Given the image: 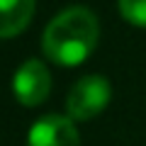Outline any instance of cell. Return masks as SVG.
<instances>
[{
	"label": "cell",
	"instance_id": "6da1fadb",
	"mask_svg": "<svg viewBox=\"0 0 146 146\" xmlns=\"http://www.w3.org/2000/svg\"><path fill=\"white\" fill-rule=\"evenodd\" d=\"M98 17L88 7H66L46 25L42 51L58 66H78L98 46Z\"/></svg>",
	"mask_w": 146,
	"mask_h": 146
},
{
	"label": "cell",
	"instance_id": "277c9868",
	"mask_svg": "<svg viewBox=\"0 0 146 146\" xmlns=\"http://www.w3.org/2000/svg\"><path fill=\"white\" fill-rule=\"evenodd\" d=\"M27 146H80V139L71 117L46 115L32 124Z\"/></svg>",
	"mask_w": 146,
	"mask_h": 146
},
{
	"label": "cell",
	"instance_id": "5b68a950",
	"mask_svg": "<svg viewBox=\"0 0 146 146\" xmlns=\"http://www.w3.org/2000/svg\"><path fill=\"white\" fill-rule=\"evenodd\" d=\"M34 15V0H0V39L22 34Z\"/></svg>",
	"mask_w": 146,
	"mask_h": 146
},
{
	"label": "cell",
	"instance_id": "7a4b0ae2",
	"mask_svg": "<svg viewBox=\"0 0 146 146\" xmlns=\"http://www.w3.org/2000/svg\"><path fill=\"white\" fill-rule=\"evenodd\" d=\"M112 98V85L107 78L93 73V76H83L80 80H76V85L71 88L66 98V110L68 117L73 122H85L93 119L110 105Z\"/></svg>",
	"mask_w": 146,
	"mask_h": 146
},
{
	"label": "cell",
	"instance_id": "8992f818",
	"mask_svg": "<svg viewBox=\"0 0 146 146\" xmlns=\"http://www.w3.org/2000/svg\"><path fill=\"white\" fill-rule=\"evenodd\" d=\"M119 12L127 22L146 27V0H119Z\"/></svg>",
	"mask_w": 146,
	"mask_h": 146
},
{
	"label": "cell",
	"instance_id": "3957f363",
	"mask_svg": "<svg viewBox=\"0 0 146 146\" xmlns=\"http://www.w3.org/2000/svg\"><path fill=\"white\" fill-rule=\"evenodd\" d=\"M49 90H51V76L39 58H29L17 68L15 78H12V93L20 105L36 107L46 100Z\"/></svg>",
	"mask_w": 146,
	"mask_h": 146
}]
</instances>
